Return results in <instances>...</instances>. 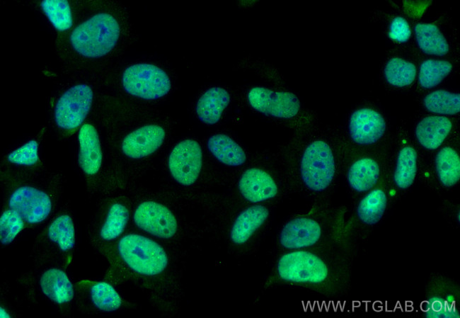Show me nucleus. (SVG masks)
<instances>
[{"label": "nucleus", "instance_id": "9d476101", "mask_svg": "<svg viewBox=\"0 0 460 318\" xmlns=\"http://www.w3.org/2000/svg\"><path fill=\"white\" fill-rule=\"evenodd\" d=\"M76 224L70 204L62 203L41 226L31 250L35 267L55 266L66 269L76 244Z\"/></svg>", "mask_w": 460, "mask_h": 318}, {"label": "nucleus", "instance_id": "2eb2a0df", "mask_svg": "<svg viewBox=\"0 0 460 318\" xmlns=\"http://www.w3.org/2000/svg\"><path fill=\"white\" fill-rule=\"evenodd\" d=\"M238 191L241 196L253 204L272 201L284 193L290 186L284 171L253 166L246 169L240 176Z\"/></svg>", "mask_w": 460, "mask_h": 318}, {"label": "nucleus", "instance_id": "4468645a", "mask_svg": "<svg viewBox=\"0 0 460 318\" xmlns=\"http://www.w3.org/2000/svg\"><path fill=\"white\" fill-rule=\"evenodd\" d=\"M103 199L87 227L90 243L101 254L124 234L132 211L124 198Z\"/></svg>", "mask_w": 460, "mask_h": 318}, {"label": "nucleus", "instance_id": "0eeeda50", "mask_svg": "<svg viewBox=\"0 0 460 318\" xmlns=\"http://www.w3.org/2000/svg\"><path fill=\"white\" fill-rule=\"evenodd\" d=\"M102 254L122 274L145 284L159 282L169 266L164 248L139 233L124 234Z\"/></svg>", "mask_w": 460, "mask_h": 318}, {"label": "nucleus", "instance_id": "20e7f679", "mask_svg": "<svg viewBox=\"0 0 460 318\" xmlns=\"http://www.w3.org/2000/svg\"><path fill=\"white\" fill-rule=\"evenodd\" d=\"M344 218L343 209L333 206L327 200L316 201L282 225L277 243L280 252L338 244L350 245L344 237Z\"/></svg>", "mask_w": 460, "mask_h": 318}, {"label": "nucleus", "instance_id": "ddd939ff", "mask_svg": "<svg viewBox=\"0 0 460 318\" xmlns=\"http://www.w3.org/2000/svg\"><path fill=\"white\" fill-rule=\"evenodd\" d=\"M47 127L10 147L0 161L1 184L38 176L48 169L41 154V145Z\"/></svg>", "mask_w": 460, "mask_h": 318}, {"label": "nucleus", "instance_id": "a211bd4d", "mask_svg": "<svg viewBox=\"0 0 460 318\" xmlns=\"http://www.w3.org/2000/svg\"><path fill=\"white\" fill-rule=\"evenodd\" d=\"M76 304L86 314L116 312L124 306V301L115 288L108 282L81 280L74 285Z\"/></svg>", "mask_w": 460, "mask_h": 318}, {"label": "nucleus", "instance_id": "9b49d317", "mask_svg": "<svg viewBox=\"0 0 460 318\" xmlns=\"http://www.w3.org/2000/svg\"><path fill=\"white\" fill-rule=\"evenodd\" d=\"M107 100L105 96L74 136L76 163L89 195L103 188L105 154L102 132Z\"/></svg>", "mask_w": 460, "mask_h": 318}, {"label": "nucleus", "instance_id": "423d86ee", "mask_svg": "<svg viewBox=\"0 0 460 318\" xmlns=\"http://www.w3.org/2000/svg\"><path fill=\"white\" fill-rule=\"evenodd\" d=\"M3 205L17 211L28 229L41 227L62 204L65 176L49 171L32 178L1 184Z\"/></svg>", "mask_w": 460, "mask_h": 318}, {"label": "nucleus", "instance_id": "2f4dec72", "mask_svg": "<svg viewBox=\"0 0 460 318\" xmlns=\"http://www.w3.org/2000/svg\"><path fill=\"white\" fill-rule=\"evenodd\" d=\"M384 77L389 84L406 87L415 81L417 69L415 64L400 57L391 58L385 65Z\"/></svg>", "mask_w": 460, "mask_h": 318}, {"label": "nucleus", "instance_id": "6ab92c4d", "mask_svg": "<svg viewBox=\"0 0 460 318\" xmlns=\"http://www.w3.org/2000/svg\"><path fill=\"white\" fill-rule=\"evenodd\" d=\"M27 4L44 19L54 33L55 40L73 28L86 0H35Z\"/></svg>", "mask_w": 460, "mask_h": 318}, {"label": "nucleus", "instance_id": "dca6fc26", "mask_svg": "<svg viewBox=\"0 0 460 318\" xmlns=\"http://www.w3.org/2000/svg\"><path fill=\"white\" fill-rule=\"evenodd\" d=\"M35 268L32 278L35 290L60 312L65 314L71 312L76 303V292L66 269L55 266Z\"/></svg>", "mask_w": 460, "mask_h": 318}, {"label": "nucleus", "instance_id": "7c9ffc66", "mask_svg": "<svg viewBox=\"0 0 460 318\" xmlns=\"http://www.w3.org/2000/svg\"><path fill=\"white\" fill-rule=\"evenodd\" d=\"M425 108L439 115H454L460 111V94L444 89L430 92L422 99Z\"/></svg>", "mask_w": 460, "mask_h": 318}, {"label": "nucleus", "instance_id": "c85d7f7f", "mask_svg": "<svg viewBox=\"0 0 460 318\" xmlns=\"http://www.w3.org/2000/svg\"><path fill=\"white\" fill-rule=\"evenodd\" d=\"M207 147L212 155L224 165L237 167L246 161L243 149L226 135L216 134L211 136L207 140Z\"/></svg>", "mask_w": 460, "mask_h": 318}, {"label": "nucleus", "instance_id": "4be33fe9", "mask_svg": "<svg viewBox=\"0 0 460 318\" xmlns=\"http://www.w3.org/2000/svg\"><path fill=\"white\" fill-rule=\"evenodd\" d=\"M167 166L178 183L185 186L195 183L202 167V152L199 143L190 139L178 142L168 157Z\"/></svg>", "mask_w": 460, "mask_h": 318}, {"label": "nucleus", "instance_id": "f8f14e48", "mask_svg": "<svg viewBox=\"0 0 460 318\" xmlns=\"http://www.w3.org/2000/svg\"><path fill=\"white\" fill-rule=\"evenodd\" d=\"M391 199L389 161L378 184L360 198L352 215L345 222L344 237L349 244L353 246L355 240L370 234L384 216Z\"/></svg>", "mask_w": 460, "mask_h": 318}, {"label": "nucleus", "instance_id": "7ed1b4c3", "mask_svg": "<svg viewBox=\"0 0 460 318\" xmlns=\"http://www.w3.org/2000/svg\"><path fill=\"white\" fill-rule=\"evenodd\" d=\"M64 78L50 96L49 127L64 141L74 137L81 126L100 104L105 86L100 72L76 73Z\"/></svg>", "mask_w": 460, "mask_h": 318}, {"label": "nucleus", "instance_id": "cd10ccee", "mask_svg": "<svg viewBox=\"0 0 460 318\" xmlns=\"http://www.w3.org/2000/svg\"><path fill=\"white\" fill-rule=\"evenodd\" d=\"M230 102L228 91L219 86L207 89L198 99L195 112L199 120L207 125H214Z\"/></svg>", "mask_w": 460, "mask_h": 318}, {"label": "nucleus", "instance_id": "a878e982", "mask_svg": "<svg viewBox=\"0 0 460 318\" xmlns=\"http://www.w3.org/2000/svg\"><path fill=\"white\" fill-rule=\"evenodd\" d=\"M270 212V208L262 204L252 205L240 211L229 228V239L231 244L236 247L248 244L265 225Z\"/></svg>", "mask_w": 460, "mask_h": 318}, {"label": "nucleus", "instance_id": "1a4fd4ad", "mask_svg": "<svg viewBox=\"0 0 460 318\" xmlns=\"http://www.w3.org/2000/svg\"><path fill=\"white\" fill-rule=\"evenodd\" d=\"M100 73L105 86L115 85L127 97L140 101H158L171 89L166 71L150 60H119Z\"/></svg>", "mask_w": 460, "mask_h": 318}, {"label": "nucleus", "instance_id": "72a5a7b5", "mask_svg": "<svg viewBox=\"0 0 460 318\" xmlns=\"http://www.w3.org/2000/svg\"><path fill=\"white\" fill-rule=\"evenodd\" d=\"M28 227L16 210L2 204L0 217V242L2 246H8L19 237Z\"/></svg>", "mask_w": 460, "mask_h": 318}, {"label": "nucleus", "instance_id": "f704fd0d", "mask_svg": "<svg viewBox=\"0 0 460 318\" xmlns=\"http://www.w3.org/2000/svg\"><path fill=\"white\" fill-rule=\"evenodd\" d=\"M388 35L394 41L405 42L409 40L411 30L406 19L397 16L391 21Z\"/></svg>", "mask_w": 460, "mask_h": 318}, {"label": "nucleus", "instance_id": "39448f33", "mask_svg": "<svg viewBox=\"0 0 460 318\" xmlns=\"http://www.w3.org/2000/svg\"><path fill=\"white\" fill-rule=\"evenodd\" d=\"M333 147L323 138H315L284 169L291 189L315 201L326 200L333 193L341 172Z\"/></svg>", "mask_w": 460, "mask_h": 318}, {"label": "nucleus", "instance_id": "393cba45", "mask_svg": "<svg viewBox=\"0 0 460 318\" xmlns=\"http://www.w3.org/2000/svg\"><path fill=\"white\" fill-rule=\"evenodd\" d=\"M422 171V176L436 188H454L460 179V157L458 151L450 145L439 148L429 169Z\"/></svg>", "mask_w": 460, "mask_h": 318}, {"label": "nucleus", "instance_id": "aec40b11", "mask_svg": "<svg viewBox=\"0 0 460 318\" xmlns=\"http://www.w3.org/2000/svg\"><path fill=\"white\" fill-rule=\"evenodd\" d=\"M389 164V159L379 154H365L350 161L345 166V180L350 191L362 195L375 187Z\"/></svg>", "mask_w": 460, "mask_h": 318}, {"label": "nucleus", "instance_id": "c756f323", "mask_svg": "<svg viewBox=\"0 0 460 318\" xmlns=\"http://www.w3.org/2000/svg\"><path fill=\"white\" fill-rule=\"evenodd\" d=\"M414 32L418 47L425 54L441 57L448 53V42L435 24L417 23Z\"/></svg>", "mask_w": 460, "mask_h": 318}, {"label": "nucleus", "instance_id": "bb28decb", "mask_svg": "<svg viewBox=\"0 0 460 318\" xmlns=\"http://www.w3.org/2000/svg\"><path fill=\"white\" fill-rule=\"evenodd\" d=\"M453 122L444 115H430L415 125V137L421 147L428 151L438 149L450 135Z\"/></svg>", "mask_w": 460, "mask_h": 318}, {"label": "nucleus", "instance_id": "f03ea898", "mask_svg": "<svg viewBox=\"0 0 460 318\" xmlns=\"http://www.w3.org/2000/svg\"><path fill=\"white\" fill-rule=\"evenodd\" d=\"M353 246L345 244L280 252L267 284L309 289L328 297L347 295Z\"/></svg>", "mask_w": 460, "mask_h": 318}, {"label": "nucleus", "instance_id": "f257e3e1", "mask_svg": "<svg viewBox=\"0 0 460 318\" xmlns=\"http://www.w3.org/2000/svg\"><path fill=\"white\" fill-rule=\"evenodd\" d=\"M134 36L126 6L117 1L86 0L73 28L54 40L61 72H103L120 60Z\"/></svg>", "mask_w": 460, "mask_h": 318}, {"label": "nucleus", "instance_id": "5701e85b", "mask_svg": "<svg viewBox=\"0 0 460 318\" xmlns=\"http://www.w3.org/2000/svg\"><path fill=\"white\" fill-rule=\"evenodd\" d=\"M352 142L360 147H372L385 136L387 123L383 115L371 107H362L350 115L347 125Z\"/></svg>", "mask_w": 460, "mask_h": 318}, {"label": "nucleus", "instance_id": "473e14b6", "mask_svg": "<svg viewBox=\"0 0 460 318\" xmlns=\"http://www.w3.org/2000/svg\"><path fill=\"white\" fill-rule=\"evenodd\" d=\"M452 64L444 59H428L420 65L418 80L423 89H432L439 85L451 72Z\"/></svg>", "mask_w": 460, "mask_h": 318}, {"label": "nucleus", "instance_id": "f3484780", "mask_svg": "<svg viewBox=\"0 0 460 318\" xmlns=\"http://www.w3.org/2000/svg\"><path fill=\"white\" fill-rule=\"evenodd\" d=\"M132 220L140 231L159 239H169L176 233L178 223L171 210L153 198L138 202L132 209Z\"/></svg>", "mask_w": 460, "mask_h": 318}, {"label": "nucleus", "instance_id": "b1692460", "mask_svg": "<svg viewBox=\"0 0 460 318\" xmlns=\"http://www.w3.org/2000/svg\"><path fill=\"white\" fill-rule=\"evenodd\" d=\"M419 172V158L416 149L403 142L389 161L391 197L405 193L414 184Z\"/></svg>", "mask_w": 460, "mask_h": 318}, {"label": "nucleus", "instance_id": "412c9836", "mask_svg": "<svg viewBox=\"0 0 460 318\" xmlns=\"http://www.w3.org/2000/svg\"><path fill=\"white\" fill-rule=\"evenodd\" d=\"M247 101L255 110L277 118H293L301 109L298 97L292 92L274 91L262 86L251 88L247 93Z\"/></svg>", "mask_w": 460, "mask_h": 318}, {"label": "nucleus", "instance_id": "6e6552de", "mask_svg": "<svg viewBox=\"0 0 460 318\" xmlns=\"http://www.w3.org/2000/svg\"><path fill=\"white\" fill-rule=\"evenodd\" d=\"M118 119L110 115V103L106 104L105 143L115 155L129 162H141L154 155L163 146L166 130L161 123L148 119Z\"/></svg>", "mask_w": 460, "mask_h": 318}, {"label": "nucleus", "instance_id": "c9c22d12", "mask_svg": "<svg viewBox=\"0 0 460 318\" xmlns=\"http://www.w3.org/2000/svg\"><path fill=\"white\" fill-rule=\"evenodd\" d=\"M0 314H1V318H9L11 317V315L8 312V311L6 310L5 308H3V307H1L0 308Z\"/></svg>", "mask_w": 460, "mask_h": 318}]
</instances>
